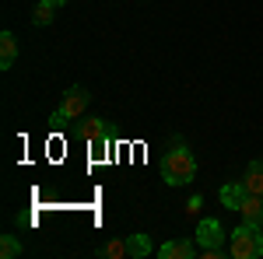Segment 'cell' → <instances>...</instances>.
Returning a JSON list of instances; mask_svg holds the SVG:
<instances>
[{"label":"cell","mask_w":263,"mask_h":259,"mask_svg":"<svg viewBox=\"0 0 263 259\" xmlns=\"http://www.w3.org/2000/svg\"><path fill=\"white\" fill-rule=\"evenodd\" d=\"M78 133H81L84 140H91V144H99V140H105V119L84 116V119H78Z\"/></svg>","instance_id":"8"},{"label":"cell","mask_w":263,"mask_h":259,"mask_svg":"<svg viewBox=\"0 0 263 259\" xmlns=\"http://www.w3.org/2000/svg\"><path fill=\"white\" fill-rule=\"evenodd\" d=\"M49 4H57V7H60V4H70V0H49Z\"/></svg>","instance_id":"16"},{"label":"cell","mask_w":263,"mask_h":259,"mask_svg":"<svg viewBox=\"0 0 263 259\" xmlns=\"http://www.w3.org/2000/svg\"><path fill=\"white\" fill-rule=\"evenodd\" d=\"M197 242H200L203 259H221L224 256V228L218 217H203L197 224Z\"/></svg>","instance_id":"3"},{"label":"cell","mask_w":263,"mask_h":259,"mask_svg":"<svg viewBox=\"0 0 263 259\" xmlns=\"http://www.w3.org/2000/svg\"><path fill=\"white\" fill-rule=\"evenodd\" d=\"M200 207H203V196H193L190 203H186V214H190V217H197V214H200Z\"/></svg>","instance_id":"15"},{"label":"cell","mask_w":263,"mask_h":259,"mask_svg":"<svg viewBox=\"0 0 263 259\" xmlns=\"http://www.w3.org/2000/svg\"><path fill=\"white\" fill-rule=\"evenodd\" d=\"M246 196H249V193H246L242 179H239V182H228V186H221V203L228 207V210H239Z\"/></svg>","instance_id":"9"},{"label":"cell","mask_w":263,"mask_h":259,"mask_svg":"<svg viewBox=\"0 0 263 259\" xmlns=\"http://www.w3.org/2000/svg\"><path fill=\"white\" fill-rule=\"evenodd\" d=\"M162 179L168 182V186H186V182L197 179V161H193V154H190V147L182 144V137L172 140V151H165Z\"/></svg>","instance_id":"1"},{"label":"cell","mask_w":263,"mask_h":259,"mask_svg":"<svg viewBox=\"0 0 263 259\" xmlns=\"http://www.w3.org/2000/svg\"><path fill=\"white\" fill-rule=\"evenodd\" d=\"M18 60V39L14 32H0V70H11Z\"/></svg>","instance_id":"7"},{"label":"cell","mask_w":263,"mask_h":259,"mask_svg":"<svg viewBox=\"0 0 263 259\" xmlns=\"http://www.w3.org/2000/svg\"><path fill=\"white\" fill-rule=\"evenodd\" d=\"M228 252H232L235 259H260L263 256V228H260V224L242 221V224L232 231V245H228Z\"/></svg>","instance_id":"2"},{"label":"cell","mask_w":263,"mask_h":259,"mask_svg":"<svg viewBox=\"0 0 263 259\" xmlns=\"http://www.w3.org/2000/svg\"><path fill=\"white\" fill-rule=\"evenodd\" d=\"M126 252H130L134 259L151 256V242H147V235H126Z\"/></svg>","instance_id":"12"},{"label":"cell","mask_w":263,"mask_h":259,"mask_svg":"<svg viewBox=\"0 0 263 259\" xmlns=\"http://www.w3.org/2000/svg\"><path fill=\"white\" fill-rule=\"evenodd\" d=\"M14 256H21V242L14 235H4L0 238V259H14Z\"/></svg>","instance_id":"14"},{"label":"cell","mask_w":263,"mask_h":259,"mask_svg":"<svg viewBox=\"0 0 263 259\" xmlns=\"http://www.w3.org/2000/svg\"><path fill=\"white\" fill-rule=\"evenodd\" d=\"M88 102H91V95L84 91L81 84L67 88L63 98H60V105H57V112H53V126H60V123H67V119H81L84 109H88Z\"/></svg>","instance_id":"4"},{"label":"cell","mask_w":263,"mask_h":259,"mask_svg":"<svg viewBox=\"0 0 263 259\" xmlns=\"http://www.w3.org/2000/svg\"><path fill=\"white\" fill-rule=\"evenodd\" d=\"M53 7H57V4H49V0H39V4H35V11H32V25H35V28H46L49 21L57 18V11H53Z\"/></svg>","instance_id":"11"},{"label":"cell","mask_w":263,"mask_h":259,"mask_svg":"<svg viewBox=\"0 0 263 259\" xmlns=\"http://www.w3.org/2000/svg\"><path fill=\"white\" fill-rule=\"evenodd\" d=\"M239 210H242V217L249 221V224H260L263 228V196H253V193H249Z\"/></svg>","instance_id":"10"},{"label":"cell","mask_w":263,"mask_h":259,"mask_svg":"<svg viewBox=\"0 0 263 259\" xmlns=\"http://www.w3.org/2000/svg\"><path fill=\"white\" fill-rule=\"evenodd\" d=\"M99 256L102 259H126L130 252H126V238H112L105 242V245H99Z\"/></svg>","instance_id":"13"},{"label":"cell","mask_w":263,"mask_h":259,"mask_svg":"<svg viewBox=\"0 0 263 259\" xmlns=\"http://www.w3.org/2000/svg\"><path fill=\"white\" fill-rule=\"evenodd\" d=\"M193 256H200V249L190 238L186 242H165L162 249H158V259H193Z\"/></svg>","instance_id":"5"},{"label":"cell","mask_w":263,"mask_h":259,"mask_svg":"<svg viewBox=\"0 0 263 259\" xmlns=\"http://www.w3.org/2000/svg\"><path fill=\"white\" fill-rule=\"evenodd\" d=\"M242 186H246V193H253V196H263V158H256V161H249V165H246V179H242Z\"/></svg>","instance_id":"6"}]
</instances>
